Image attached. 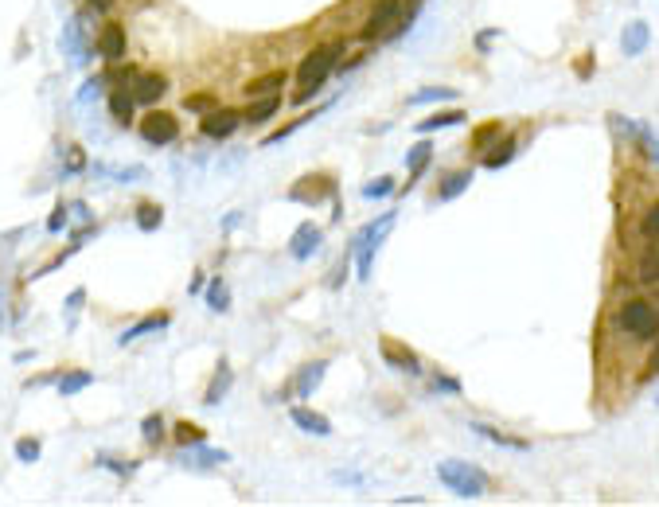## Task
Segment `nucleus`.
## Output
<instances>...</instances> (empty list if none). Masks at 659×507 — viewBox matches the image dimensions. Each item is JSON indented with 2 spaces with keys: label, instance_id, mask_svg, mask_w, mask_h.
<instances>
[{
  "label": "nucleus",
  "instance_id": "nucleus-1",
  "mask_svg": "<svg viewBox=\"0 0 659 507\" xmlns=\"http://www.w3.org/2000/svg\"><path fill=\"white\" fill-rule=\"evenodd\" d=\"M340 51H343V43H320V47H312L308 55L300 59V67H297V94H293L297 106L308 102L312 94H317L320 86H324V79H328V74L336 71Z\"/></svg>",
  "mask_w": 659,
  "mask_h": 507
},
{
  "label": "nucleus",
  "instance_id": "nucleus-2",
  "mask_svg": "<svg viewBox=\"0 0 659 507\" xmlns=\"http://www.w3.org/2000/svg\"><path fill=\"white\" fill-rule=\"evenodd\" d=\"M394 223H398V215H394V211H386L383 219H375L371 226H363V231L355 234V242H351V258H355V277H359V282H367V277H371L375 254H379V246L386 242V234L394 231Z\"/></svg>",
  "mask_w": 659,
  "mask_h": 507
},
{
  "label": "nucleus",
  "instance_id": "nucleus-3",
  "mask_svg": "<svg viewBox=\"0 0 659 507\" xmlns=\"http://www.w3.org/2000/svg\"><path fill=\"white\" fill-rule=\"evenodd\" d=\"M437 480L445 484L452 495H460V500H480V495L488 492V477H484V469L469 465V461H441Z\"/></svg>",
  "mask_w": 659,
  "mask_h": 507
},
{
  "label": "nucleus",
  "instance_id": "nucleus-4",
  "mask_svg": "<svg viewBox=\"0 0 659 507\" xmlns=\"http://www.w3.org/2000/svg\"><path fill=\"white\" fill-rule=\"evenodd\" d=\"M617 325L629 332L632 340H640V343H652L655 336H659V317H655V305L652 300H629V305H621V317H617Z\"/></svg>",
  "mask_w": 659,
  "mask_h": 507
},
{
  "label": "nucleus",
  "instance_id": "nucleus-5",
  "mask_svg": "<svg viewBox=\"0 0 659 507\" xmlns=\"http://www.w3.org/2000/svg\"><path fill=\"white\" fill-rule=\"evenodd\" d=\"M140 137H145L148 145H168V141H176V133H180V125H176V117L172 114H165V110H153V114H145L140 117Z\"/></svg>",
  "mask_w": 659,
  "mask_h": 507
},
{
  "label": "nucleus",
  "instance_id": "nucleus-6",
  "mask_svg": "<svg viewBox=\"0 0 659 507\" xmlns=\"http://www.w3.org/2000/svg\"><path fill=\"white\" fill-rule=\"evenodd\" d=\"M379 355L386 359V367H394V371H402V375H421V359H418V351H410L402 340L383 336V340H379Z\"/></svg>",
  "mask_w": 659,
  "mask_h": 507
},
{
  "label": "nucleus",
  "instance_id": "nucleus-7",
  "mask_svg": "<svg viewBox=\"0 0 659 507\" xmlns=\"http://www.w3.org/2000/svg\"><path fill=\"white\" fill-rule=\"evenodd\" d=\"M398 13H402V0H379V4L371 8V16H367V24L359 28V36H363V39H379V36H386V31L394 28Z\"/></svg>",
  "mask_w": 659,
  "mask_h": 507
},
{
  "label": "nucleus",
  "instance_id": "nucleus-8",
  "mask_svg": "<svg viewBox=\"0 0 659 507\" xmlns=\"http://www.w3.org/2000/svg\"><path fill=\"white\" fill-rule=\"evenodd\" d=\"M239 125H242V110H211V114H203L199 133L211 137V141H226Z\"/></svg>",
  "mask_w": 659,
  "mask_h": 507
},
{
  "label": "nucleus",
  "instance_id": "nucleus-9",
  "mask_svg": "<svg viewBox=\"0 0 659 507\" xmlns=\"http://www.w3.org/2000/svg\"><path fill=\"white\" fill-rule=\"evenodd\" d=\"M129 94H133L137 106H156L168 94V79L165 74H137L133 86H129Z\"/></svg>",
  "mask_w": 659,
  "mask_h": 507
},
{
  "label": "nucleus",
  "instance_id": "nucleus-10",
  "mask_svg": "<svg viewBox=\"0 0 659 507\" xmlns=\"http://www.w3.org/2000/svg\"><path fill=\"white\" fill-rule=\"evenodd\" d=\"M328 196H332V176H305L300 183L289 188V199H293V203H312V207L324 203Z\"/></svg>",
  "mask_w": 659,
  "mask_h": 507
},
{
  "label": "nucleus",
  "instance_id": "nucleus-11",
  "mask_svg": "<svg viewBox=\"0 0 659 507\" xmlns=\"http://www.w3.org/2000/svg\"><path fill=\"white\" fill-rule=\"evenodd\" d=\"M320 226L317 223H300L297 231H293V239H289V254L297 258V262H308L312 254H317V246H320Z\"/></svg>",
  "mask_w": 659,
  "mask_h": 507
},
{
  "label": "nucleus",
  "instance_id": "nucleus-12",
  "mask_svg": "<svg viewBox=\"0 0 659 507\" xmlns=\"http://www.w3.org/2000/svg\"><path fill=\"white\" fill-rule=\"evenodd\" d=\"M289 418H293L297 429H305V434H312V437H328L332 434L328 418L317 414V410H308V406H289Z\"/></svg>",
  "mask_w": 659,
  "mask_h": 507
},
{
  "label": "nucleus",
  "instance_id": "nucleus-13",
  "mask_svg": "<svg viewBox=\"0 0 659 507\" xmlns=\"http://www.w3.org/2000/svg\"><path fill=\"white\" fill-rule=\"evenodd\" d=\"M324 371H328V359H312V363H305L297 379L289 383V391H293L297 398H308L312 391H317V383L324 379Z\"/></svg>",
  "mask_w": 659,
  "mask_h": 507
},
{
  "label": "nucleus",
  "instance_id": "nucleus-14",
  "mask_svg": "<svg viewBox=\"0 0 659 507\" xmlns=\"http://www.w3.org/2000/svg\"><path fill=\"white\" fill-rule=\"evenodd\" d=\"M226 461H231V457H226L223 449H207L199 441V445H188V452L180 457V465H188V469H211V465H226Z\"/></svg>",
  "mask_w": 659,
  "mask_h": 507
},
{
  "label": "nucleus",
  "instance_id": "nucleus-15",
  "mask_svg": "<svg viewBox=\"0 0 659 507\" xmlns=\"http://www.w3.org/2000/svg\"><path fill=\"white\" fill-rule=\"evenodd\" d=\"M613 122H617V125L624 129V133L632 137V145H640V153H644V160H647V165H655V137H652V129H647V125H640V122L632 125L629 117H613Z\"/></svg>",
  "mask_w": 659,
  "mask_h": 507
},
{
  "label": "nucleus",
  "instance_id": "nucleus-16",
  "mask_svg": "<svg viewBox=\"0 0 659 507\" xmlns=\"http://www.w3.org/2000/svg\"><path fill=\"white\" fill-rule=\"evenodd\" d=\"M98 51H102L106 63L125 59V28H122V24H106L102 39H98Z\"/></svg>",
  "mask_w": 659,
  "mask_h": 507
},
{
  "label": "nucleus",
  "instance_id": "nucleus-17",
  "mask_svg": "<svg viewBox=\"0 0 659 507\" xmlns=\"http://www.w3.org/2000/svg\"><path fill=\"white\" fill-rule=\"evenodd\" d=\"M231 383H234L231 363L219 359V363H215V379H211V386H207V394H203V402H207V406H219L223 398H226V391H231Z\"/></svg>",
  "mask_w": 659,
  "mask_h": 507
},
{
  "label": "nucleus",
  "instance_id": "nucleus-18",
  "mask_svg": "<svg viewBox=\"0 0 659 507\" xmlns=\"http://www.w3.org/2000/svg\"><path fill=\"white\" fill-rule=\"evenodd\" d=\"M168 325H172L168 312H153V317H145L140 325L125 328V332H122V340H117V343H137L140 336H148V332H160V328H168Z\"/></svg>",
  "mask_w": 659,
  "mask_h": 507
},
{
  "label": "nucleus",
  "instance_id": "nucleus-19",
  "mask_svg": "<svg viewBox=\"0 0 659 507\" xmlns=\"http://www.w3.org/2000/svg\"><path fill=\"white\" fill-rule=\"evenodd\" d=\"M277 106H281V98H277V94H262V98H254V106H250V110H242V122L262 125V122H269V117L277 114Z\"/></svg>",
  "mask_w": 659,
  "mask_h": 507
},
{
  "label": "nucleus",
  "instance_id": "nucleus-20",
  "mask_svg": "<svg viewBox=\"0 0 659 507\" xmlns=\"http://www.w3.org/2000/svg\"><path fill=\"white\" fill-rule=\"evenodd\" d=\"M644 47H647V24H640V20H636V24L624 28V36H621V51L632 59V55H640Z\"/></svg>",
  "mask_w": 659,
  "mask_h": 507
},
{
  "label": "nucleus",
  "instance_id": "nucleus-21",
  "mask_svg": "<svg viewBox=\"0 0 659 507\" xmlns=\"http://www.w3.org/2000/svg\"><path fill=\"white\" fill-rule=\"evenodd\" d=\"M460 122H469L464 110H441L434 117H426V122H418V133H437V129H452V125H460Z\"/></svg>",
  "mask_w": 659,
  "mask_h": 507
},
{
  "label": "nucleus",
  "instance_id": "nucleus-22",
  "mask_svg": "<svg viewBox=\"0 0 659 507\" xmlns=\"http://www.w3.org/2000/svg\"><path fill=\"white\" fill-rule=\"evenodd\" d=\"M469 180H472V172L469 168H460V172H449L445 180H441V191H437V199L441 203H449V199H457L464 188H469Z\"/></svg>",
  "mask_w": 659,
  "mask_h": 507
},
{
  "label": "nucleus",
  "instance_id": "nucleus-23",
  "mask_svg": "<svg viewBox=\"0 0 659 507\" xmlns=\"http://www.w3.org/2000/svg\"><path fill=\"white\" fill-rule=\"evenodd\" d=\"M90 383H94V375H90V371H63L59 379H55V386H59V394H63V398H71V394L86 391Z\"/></svg>",
  "mask_w": 659,
  "mask_h": 507
},
{
  "label": "nucleus",
  "instance_id": "nucleus-24",
  "mask_svg": "<svg viewBox=\"0 0 659 507\" xmlns=\"http://www.w3.org/2000/svg\"><path fill=\"white\" fill-rule=\"evenodd\" d=\"M429 160H434V145H429V141H418V145L406 153V168H410V176L418 180L421 172L429 168Z\"/></svg>",
  "mask_w": 659,
  "mask_h": 507
},
{
  "label": "nucleus",
  "instance_id": "nucleus-25",
  "mask_svg": "<svg viewBox=\"0 0 659 507\" xmlns=\"http://www.w3.org/2000/svg\"><path fill=\"white\" fill-rule=\"evenodd\" d=\"M515 148H520V145H515V137H503L495 148H484V153H488V156H484V168H503L507 160L515 156Z\"/></svg>",
  "mask_w": 659,
  "mask_h": 507
},
{
  "label": "nucleus",
  "instance_id": "nucleus-26",
  "mask_svg": "<svg viewBox=\"0 0 659 507\" xmlns=\"http://www.w3.org/2000/svg\"><path fill=\"white\" fill-rule=\"evenodd\" d=\"M640 282H644V285H655V282H659V242H647V246H644Z\"/></svg>",
  "mask_w": 659,
  "mask_h": 507
},
{
  "label": "nucleus",
  "instance_id": "nucleus-27",
  "mask_svg": "<svg viewBox=\"0 0 659 507\" xmlns=\"http://www.w3.org/2000/svg\"><path fill=\"white\" fill-rule=\"evenodd\" d=\"M277 86H285V71H274V74H266V79H254L250 86H246V94H250V98H262V94H277Z\"/></svg>",
  "mask_w": 659,
  "mask_h": 507
},
{
  "label": "nucleus",
  "instance_id": "nucleus-28",
  "mask_svg": "<svg viewBox=\"0 0 659 507\" xmlns=\"http://www.w3.org/2000/svg\"><path fill=\"white\" fill-rule=\"evenodd\" d=\"M172 437H176L180 445H199V441H207V429L196 422H176L172 426Z\"/></svg>",
  "mask_w": 659,
  "mask_h": 507
},
{
  "label": "nucleus",
  "instance_id": "nucleus-29",
  "mask_svg": "<svg viewBox=\"0 0 659 507\" xmlns=\"http://www.w3.org/2000/svg\"><path fill=\"white\" fill-rule=\"evenodd\" d=\"M472 434H480L484 441H495V445H503V449H527V441H520V437H507V434H500V429L480 426V422H472Z\"/></svg>",
  "mask_w": 659,
  "mask_h": 507
},
{
  "label": "nucleus",
  "instance_id": "nucleus-30",
  "mask_svg": "<svg viewBox=\"0 0 659 507\" xmlns=\"http://www.w3.org/2000/svg\"><path fill=\"white\" fill-rule=\"evenodd\" d=\"M460 90H449V86H429V90H418V94H410V106H429V102H449V98H457Z\"/></svg>",
  "mask_w": 659,
  "mask_h": 507
},
{
  "label": "nucleus",
  "instance_id": "nucleus-31",
  "mask_svg": "<svg viewBox=\"0 0 659 507\" xmlns=\"http://www.w3.org/2000/svg\"><path fill=\"white\" fill-rule=\"evenodd\" d=\"M160 219H165L160 203H140V207H137V226H140V231H156Z\"/></svg>",
  "mask_w": 659,
  "mask_h": 507
},
{
  "label": "nucleus",
  "instance_id": "nucleus-32",
  "mask_svg": "<svg viewBox=\"0 0 659 507\" xmlns=\"http://www.w3.org/2000/svg\"><path fill=\"white\" fill-rule=\"evenodd\" d=\"M207 305H211V312H226V308H231V297H226V282H223V277H215V282L207 285Z\"/></svg>",
  "mask_w": 659,
  "mask_h": 507
},
{
  "label": "nucleus",
  "instance_id": "nucleus-33",
  "mask_svg": "<svg viewBox=\"0 0 659 507\" xmlns=\"http://www.w3.org/2000/svg\"><path fill=\"white\" fill-rule=\"evenodd\" d=\"M110 106H114V114H117V122H129L133 117V94L129 90H117V94H110Z\"/></svg>",
  "mask_w": 659,
  "mask_h": 507
},
{
  "label": "nucleus",
  "instance_id": "nucleus-34",
  "mask_svg": "<svg viewBox=\"0 0 659 507\" xmlns=\"http://www.w3.org/2000/svg\"><path fill=\"white\" fill-rule=\"evenodd\" d=\"M140 434H145L148 445H160V441H165V418H160V414H148L145 426H140Z\"/></svg>",
  "mask_w": 659,
  "mask_h": 507
},
{
  "label": "nucleus",
  "instance_id": "nucleus-35",
  "mask_svg": "<svg viewBox=\"0 0 659 507\" xmlns=\"http://www.w3.org/2000/svg\"><path fill=\"white\" fill-rule=\"evenodd\" d=\"M391 191H394V176H375L363 188V199H383V196H391Z\"/></svg>",
  "mask_w": 659,
  "mask_h": 507
},
{
  "label": "nucleus",
  "instance_id": "nucleus-36",
  "mask_svg": "<svg viewBox=\"0 0 659 507\" xmlns=\"http://www.w3.org/2000/svg\"><path fill=\"white\" fill-rule=\"evenodd\" d=\"M644 239L659 242V203H652V207L644 211Z\"/></svg>",
  "mask_w": 659,
  "mask_h": 507
},
{
  "label": "nucleus",
  "instance_id": "nucleus-37",
  "mask_svg": "<svg viewBox=\"0 0 659 507\" xmlns=\"http://www.w3.org/2000/svg\"><path fill=\"white\" fill-rule=\"evenodd\" d=\"M183 106H188L191 114H211L215 110V98H211V94H188Z\"/></svg>",
  "mask_w": 659,
  "mask_h": 507
},
{
  "label": "nucleus",
  "instance_id": "nucleus-38",
  "mask_svg": "<svg viewBox=\"0 0 659 507\" xmlns=\"http://www.w3.org/2000/svg\"><path fill=\"white\" fill-rule=\"evenodd\" d=\"M495 137H500V125H484V129H477V137H472V145H477L480 153H484V148H488V145L495 141Z\"/></svg>",
  "mask_w": 659,
  "mask_h": 507
},
{
  "label": "nucleus",
  "instance_id": "nucleus-39",
  "mask_svg": "<svg viewBox=\"0 0 659 507\" xmlns=\"http://www.w3.org/2000/svg\"><path fill=\"white\" fill-rule=\"evenodd\" d=\"M16 457H20V461H24V465H31V461H36V457H39V441H36V437L20 441V445H16Z\"/></svg>",
  "mask_w": 659,
  "mask_h": 507
},
{
  "label": "nucleus",
  "instance_id": "nucleus-40",
  "mask_svg": "<svg viewBox=\"0 0 659 507\" xmlns=\"http://www.w3.org/2000/svg\"><path fill=\"white\" fill-rule=\"evenodd\" d=\"M47 226H51V231H63V226H67V207H63V203L55 207V215H51V223H47Z\"/></svg>",
  "mask_w": 659,
  "mask_h": 507
},
{
  "label": "nucleus",
  "instance_id": "nucleus-41",
  "mask_svg": "<svg viewBox=\"0 0 659 507\" xmlns=\"http://www.w3.org/2000/svg\"><path fill=\"white\" fill-rule=\"evenodd\" d=\"M434 386H437V391H449V394H460V383H457V379H449V375H441V379H437Z\"/></svg>",
  "mask_w": 659,
  "mask_h": 507
},
{
  "label": "nucleus",
  "instance_id": "nucleus-42",
  "mask_svg": "<svg viewBox=\"0 0 659 507\" xmlns=\"http://www.w3.org/2000/svg\"><path fill=\"white\" fill-rule=\"evenodd\" d=\"M98 86H102V79H90V82L82 86V94H79V98H82V102H90L94 94H98Z\"/></svg>",
  "mask_w": 659,
  "mask_h": 507
},
{
  "label": "nucleus",
  "instance_id": "nucleus-43",
  "mask_svg": "<svg viewBox=\"0 0 659 507\" xmlns=\"http://www.w3.org/2000/svg\"><path fill=\"white\" fill-rule=\"evenodd\" d=\"M102 465H106V469H114V472H122V477H129V472H133L129 465H122V461H114V457H102Z\"/></svg>",
  "mask_w": 659,
  "mask_h": 507
},
{
  "label": "nucleus",
  "instance_id": "nucleus-44",
  "mask_svg": "<svg viewBox=\"0 0 659 507\" xmlns=\"http://www.w3.org/2000/svg\"><path fill=\"white\" fill-rule=\"evenodd\" d=\"M82 165H86V160H82V148H71V160H67V168H74V172H79Z\"/></svg>",
  "mask_w": 659,
  "mask_h": 507
},
{
  "label": "nucleus",
  "instance_id": "nucleus-45",
  "mask_svg": "<svg viewBox=\"0 0 659 507\" xmlns=\"http://www.w3.org/2000/svg\"><path fill=\"white\" fill-rule=\"evenodd\" d=\"M231 226H239V211H231V215L223 219V231H231Z\"/></svg>",
  "mask_w": 659,
  "mask_h": 507
},
{
  "label": "nucleus",
  "instance_id": "nucleus-46",
  "mask_svg": "<svg viewBox=\"0 0 659 507\" xmlns=\"http://www.w3.org/2000/svg\"><path fill=\"white\" fill-rule=\"evenodd\" d=\"M110 4H114V0H90V8H98V13H106Z\"/></svg>",
  "mask_w": 659,
  "mask_h": 507
}]
</instances>
